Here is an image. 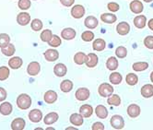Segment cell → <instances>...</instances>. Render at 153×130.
<instances>
[{
  "label": "cell",
  "mask_w": 153,
  "mask_h": 130,
  "mask_svg": "<svg viewBox=\"0 0 153 130\" xmlns=\"http://www.w3.org/2000/svg\"><path fill=\"white\" fill-rule=\"evenodd\" d=\"M90 90L87 89V88H79V90H76V93H75V96H76V99L79 100L80 102H83V101H86L89 99L90 97Z\"/></svg>",
  "instance_id": "obj_4"
},
{
  "label": "cell",
  "mask_w": 153,
  "mask_h": 130,
  "mask_svg": "<svg viewBox=\"0 0 153 130\" xmlns=\"http://www.w3.org/2000/svg\"><path fill=\"white\" fill-rule=\"evenodd\" d=\"M60 89L63 92H69L73 89V82L69 79H65L60 84Z\"/></svg>",
  "instance_id": "obj_30"
},
{
  "label": "cell",
  "mask_w": 153,
  "mask_h": 130,
  "mask_svg": "<svg viewBox=\"0 0 153 130\" xmlns=\"http://www.w3.org/2000/svg\"><path fill=\"white\" fill-rule=\"evenodd\" d=\"M22 59L19 56H15V57H12L8 61V66L10 68L12 69H19L21 66H22Z\"/></svg>",
  "instance_id": "obj_22"
},
{
  "label": "cell",
  "mask_w": 153,
  "mask_h": 130,
  "mask_svg": "<svg viewBox=\"0 0 153 130\" xmlns=\"http://www.w3.org/2000/svg\"><path fill=\"white\" fill-rule=\"evenodd\" d=\"M53 72H54V75H56L57 77L61 78V77H64V76L67 75L68 68H67V67H65V65H64L62 63H58L54 66Z\"/></svg>",
  "instance_id": "obj_10"
},
{
  "label": "cell",
  "mask_w": 153,
  "mask_h": 130,
  "mask_svg": "<svg viewBox=\"0 0 153 130\" xmlns=\"http://www.w3.org/2000/svg\"><path fill=\"white\" fill-rule=\"evenodd\" d=\"M106 67H107V68L109 70H111V71H114V70L117 69V68H118V60L114 56L109 57L108 60L106 61Z\"/></svg>",
  "instance_id": "obj_31"
},
{
  "label": "cell",
  "mask_w": 153,
  "mask_h": 130,
  "mask_svg": "<svg viewBox=\"0 0 153 130\" xmlns=\"http://www.w3.org/2000/svg\"><path fill=\"white\" fill-rule=\"evenodd\" d=\"M17 21L18 23L21 26H26L27 24L30 23V16L27 12H20L18 17H17Z\"/></svg>",
  "instance_id": "obj_11"
},
{
  "label": "cell",
  "mask_w": 153,
  "mask_h": 130,
  "mask_svg": "<svg viewBox=\"0 0 153 130\" xmlns=\"http://www.w3.org/2000/svg\"><path fill=\"white\" fill-rule=\"evenodd\" d=\"M115 55L119 58H125L127 56V50L124 46H119L115 50Z\"/></svg>",
  "instance_id": "obj_41"
},
{
  "label": "cell",
  "mask_w": 153,
  "mask_h": 130,
  "mask_svg": "<svg viewBox=\"0 0 153 130\" xmlns=\"http://www.w3.org/2000/svg\"><path fill=\"white\" fill-rule=\"evenodd\" d=\"M141 95L144 98H150L153 96V85L146 84L141 88Z\"/></svg>",
  "instance_id": "obj_21"
},
{
  "label": "cell",
  "mask_w": 153,
  "mask_h": 130,
  "mask_svg": "<svg viewBox=\"0 0 153 130\" xmlns=\"http://www.w3.org/2000/svg\"><path fill=\"white\" fill-rule=\"evenodd\" d=\"M18 6L20 9L27 10L30 7L31 2H30V0H19V3H18Z\"/></svg>",
  "instance_id": "obj_44"
},
{
  "label": "cell",
  "mask_w": 153,
  "mask_h": 130,
  "mask_svg": "<svg viewBox=\"0 0 153 130\" xmlns=\"http://www.w3.org/2000/svg\"><path fill=\"white\" fill-rule=\"evenodd\" d=\"M60 2L65 7H71L74 4L75 0H60Z\"/></svg>",
  "instance_id": "obj_49"
},
{
  "label": "cell",
  "mask_w": 153,
  "mask_h": 130,
  "mask_svg": "<svg viewBox=\"0 0 153 130\" xmlns=\"http://www.w3.org/2000/svg\"><path fill=\"white\" fill-rule=\"evenodd\" d=\"M12 110H13V107L10 103L5 102L0 105V113L3 115H9L12 113Z\"/></svg>",
  "instance_id": "obj_23"
},
{
  "label": "cell",
  "mask_w": 153,
  "mask_h": 130,
  "mask_svg": "<svg viewBox=\"0 0 153 130\" xmlns=\"http://www.w3.org/2000/svg\"><path fill=\"white\" fill-rule=\"evenodd\" d=\"M110 122H111L112 127L114 128V129H123L124 126H125L124 118L121 115H119V114L113 115Z\"/></svg>",
  "instance_id": "obj_3"
},
{
  "label": "cell",
  "mask_w": 153,
  "mask_h": 130,
  "mask_svg": "<svg viewBox=\"0 0 153 130\" xmlns=\"http://www.w3.org/2000/svg\"><path fill=\"white\" fill-rule=\"evenodd\" d=\"M85 14V8L82 5H76L71 8V16L74 19H81Z\"/></svg>",
  "instance_id": "obj_5"
},
{
  "label": "cell",
  "mask_w": 153,
  "mask_h": 130,
  "mask_svg": "<svg viewBox=\"0 0 153 130\" xmlns=\"http://www.w3.org/2000/svg\"><path fill=\"white\" fill-rule=\"evenodd\" d=\"M92 47L95 51H98V52H101V51H103L106 47V42L103 39H96L93 43H92Z\"/></svg>",
  "instance_id": "obj_27"
},
{
  "label": "cell",
  "mask_w": 153,
  "mask_h": 130,
  "mask_svg": "<svg viewBox=\"0 0 153 130\" xmlns=\"http://www.w3.org/2000/svg\"><path fill=\"white\" fill-rule=\"evenodd\" d=\"M143 1H145V2H147V3H149V2H152L153 0H143Z\"/></svg>",
  "instance_id": "obj_52"
},
{
  "label": "cell",
  "mask_w": 153,
  "mask_h": 130,
  "mask_svg": "<svg viewBox=\"0 0 153 130\" xmlns=\"http://www.w3.org/2000/svg\"><path fill=\"white\" fill-rule=\"evenodd\" d=\"M87 59H88V56L85 55L84 53L82 52H79L76 53V55L74 56V62L76 64V65H83L84 63H86Z\"/></svg>",
  "instance_id": "obj_29"
},
{
  "label": "cell",
  "mask_w": 153,
  "mask_h": 130,
  "mask_svg": "<svg viewBox=\"0 0 153 130\" xmlns=\"http://www.w3.org/2000/svg\"><path fill=\"white\" fill-rule=\"evenodd\" d=\"M41 71V66L38 62H31L27 68V72L30 76H37Z\"/></svg>",
  "instance_id": "obj_6"
},
{
  "label": "cell",
  "mask_w": 153,
  "mask_h": 130,
  "mask_svg": "<svg viewBox=\"0 0 153 130\" xmlns=\"http://www.w3.org/2000/svg\"><path fill=\"white\" fill-rule=\"evenodd\" d=\"M130 10L135 14H140L144 9V6L142 4V2L138 1V0H135V1H132L129 5Z\"/></svg>",
  "instance_id": "obj_7"
},
{
  "label": "cell",
  "mask_w": 153,
  "mask_h": 130,
  "mask_svg": "<svg viewBox=\"0 0 153 130\" xmlns=\"http://www.w3.org/2000/svg\"><path fill=\"white\" fill-rule=\"evenodd\" d=\"M101 19L104 23L112 24V23H114L116 21L117 17L114 14H112V13H103L101 16Z\"/></svg>",
  "instance_id": "obj_25"
},
{
  "label": "cell",
  "mask_w": 153,
  "mask_h": 130,
  "mask_svg": "<svg viewBox=\"0 0 153 130\" xmlns=\"http://www.w3.org/2000/svg\"><path fill=\"white\" fill-rule=\"evenodd\" d=\"M34 1H35V0H34Z\"/></svg>",
  "instance_id": "obj_54"
},
{
  "label": "cell",
  "mask_w": 153,
  "mask_h": 130,
  "mask_svg": "<svg viewBox=\"0 0 153 130\" xmlns=\"http://www.w3.org/2000/svg\"><path fill=\"white\" fill-rule=\"evenodd\" d=\"M43 99H45V102L48 104H51V103H53L57 100V93L53 91H48L45 93V97H43Z\"/></svg>",
  "instance_id": "obj_19"
},
{
  "label": "cell",
  "mask_w": 153,
  "mask_h": 130,
  "mask_svg": "<svg viewBox=\"0 0 153 130\" xmlns=\"http://www.w3.org/2000/svg\"><path fill=\"white\" fill-rule=\"evenodd\" d=\"M79 114L84 118H89L93 114V108L90 104H84V105L80 106V108H79Z\"/></svg>",
  "instance_id": "obj_12"
},
{
  "label": "cell",
  "mask_w": 153,
  "mask_h": 130,
  "mask_svg": "<svg viewBox=\"0 0 153 130\" xmlns=\"http://www.w3.org/2000/svg\"><path fill=\"white\" fill-rule=\"evenodd\" d=\"M84 117L80 114H72L70 115V118H69V120H70V123L76 126H80L83 125L84 123Z\"/></svg>",
  "instance_id": "obj_16"
},
{
  "label": "cell",
  "mask_w": 153,
  "mask_h": 130,
  "mask_svg": "<svg viewBox=\"0 0 153 130\" xmlns=\"http://www.w3.org/2000/svg\"><path fill=\"white\" fill-rule=\"evenodd\" d=\"M10 43V37L7 33H0V48H5Z\"/></svg>",
  "instance_id": "obj_36"
},
{
  "label": "cell",
  "mask_w": 153,
  "mask_h": 130,
  "mask_svg": "<svg viewBox=\"0 0 153 130\" xmlns=\"http://www.w3.org/2000/svg\"><path fill=\"white\" fill-rule=\"evenodd\" d=\"M95 113H96V115L101 119H105L108 116V110L106 109L105 106H103L102 104L98 105L96 107Z\"/></svg>",
  "instance_id": "obj_28"
},
{
  "label": "cell",
  "mask_w": 153,
  "mask_h": 130,
  "mask_svg": "<svg viewBox=\"0 0 153 130\" xmlns=\"http://www.w3.org/2000/svg\"><path fill=\"white\" fill-rule=\"evenodd\" d=\"M148 68H149V64L147 62H137L133 65V69L137 72L146 70Z\"/></svg>",
  "instance_id": "obj_37"
},
{
  "label": "cell",
  "mask_w": 153,
  "mask_h": 130,
  "mask_svg": "<svg viewBox=\"0 0 153 130\" xmlns=\"http://www.w3.org/2000/svg\"><path fill=\"white\" fill-rule=\"evenodd\" d=\"M15 51H16L15 46L12 45V43H9V45L7 47L1 49L2 53H3V55H5L6 56H13L14 53H15Z\"/></svg>",
  "instance_id": "obj_35"
},
{
  "label": "cell",
  "mask_w": 153,
  "mask_h": 130,
  "mask_svg": "<svg viewBox=\"0 0 153 130\" xmlns=\"http://www.w3.org/2000/svg\"><path fill=\"white\" fill-rule=\"evenodd\" d=\"M42 20H40L39 19H32L31 21V23H30V27L31 29L33 30L34 31H39L42 29Z\"/></svg>",
  "instance_id": "obj_38"
},
{
  "label": "cell",
  "mask_w": 153,
  "mask_h": 130,
  "mask_svg": "<svg viewBox=\"0 0 153 130\" xmlns=\"http://www.w3.org/2000/svg\"><path fill=\"white\" fill-rule=\"evenodd\" d=\"M53 37V33H52V30H45L42 31L41 33V40L45 42H48Z\"/></svg>",
  "instance_id": "obj_40"
},
{
  "label": "cell",
  "mask_w": 153,
  "mask_h": 130,
  "mask_svg": "<svg viewBox=\"0 0 153 130\" xmlns=\"http://www.w3.org/2000/svg\"><path fill=\"white\" fill-rule=\"evenodd\" d=\"M61 42H62V40L59 36L57 35H53L52 39L48 42V45L52 47H58L61 45Z\"/></svg>",
  "instance_id": "obj_39"
},
{
  "label": "cell",
  "mask_w": 153,
  "mask_h": 130,
  "mask_svg": "<svg viewBox=\"0 0 153 130\" xmlns=\"http://www.w3.org/2000/svg\"><path fill=\"white\" fill-rule=\"evenodd\" d=\"M126 81L128 85L130 86H134L136 84H137L138 82V78L137 76L134 73H129L126 75Z\"/></svg>",
  "instance_id": "obj_34"
},
{
  "label": "cell",
  "mask_w": 153,
  "mask_h": 130,
  "mask_svg": "<svg viewBox=\"0 0 153 130\" xmlns=\"http://www.w3.org/2000/svg\"><path fill=\"white\" fill-rule=\"evenodd\" d=\"M29 119L33 123H39L42 119V112L39 109H33L29 113Z\"/></svg>",
  "instance_id": "obj_8"
},
{
  "label": "cell",
  "mask_w": 153,
  "mask_h": 130,
  "mask_svg": "<svg viewBox=\"0 0 153 130\" xmlns=\"http://www.w3.org/2000/svg\"><path fill=\"white\" fill-rule=\"evenodd\" d=\"M144 45L149 49H153V36H147L144 39Z\"/></svg>",
  "instance_id": "obj_45"
},
{
  "label": "cell",
  "mask_w": 153,
  "mask_h": 130,
  "mask_svg": "<svg viewBox=\"0 0 153 130\" xmlns=\"http://www.w3.org/2000/svg\"><path fill=\"white\" fill-rule=\"evenodd\" d=\"M98 19L94 17V16H89L85 19V21H84V25L88 28V29H91V30H93L95 29L97 26H98Z\"/></svg>",
  "instance_id": "obj_18"
},
{
  "label": "cell",
  "mask_w": 153,
  "mask_h": 130,
  "mask_svg": "<svg viewBox=\"0 0 153 130\" xmlns=\"http://www.w3.org/2000/svg\"><path fill=\"white\" fill-rule=\"evenodd\" d=\"M107 103L110 105H114V106H119L121 104V98L117 94H112L111 96L108 97L107 99Z\"/></svg>",
  "instance_id": "obj_33"
},
{
  "label": "cell",
  "mask_w": 153,
  "mask_h": 130,
  "mask_svg": "<svg viewBox=\"0 0 153 130\" xmlns=\"http://www.w3.org/2000/svg\"><path fill=\"white\" fill-rule=\"evenodd\" d=\"M150 80H151V82H153V71L150 74Z\"/></svg>",
  "instance_id": "obj_51"
},
{
  "label": "cell",
  "mask_w": 153,
  "mask_h": 130,
  "mask_svg": "<svg viewBox=\"0 0 153 130\" xmlns=\"http://www.w3.org/2000/svg\"><path fill=\"white\" fill-rule=\"evenodd\" d=\"M148 25H149V28L151 30H153V19H149V21Z\"/></svg>",
  "instance_id": "obj_50"
},
{
  "label": "cell",
  "mask_w": 153,
  "mask_h": 130,
  "mask_svg": "<svg viewBox=\"0 0 153 130\" xmlns=\"http://www.w3.org/2000/svg\"><path fill=\"white\" fill-rule=\"evenodd\" d=\"M9 77V68L7 67L0 68V81L6 80Z\"/></svg>",
  "instance_id": "obj_42"
},
{
  "label": "cell",
  "mask_w": 153,
  "mask_h": 130,
  "mask_svg": "<svg viewBox=\"0 0 153 130\" xmlns=\"http://www.w3.org/2000/svg\"><path fill=\"white\" fill-rule=\"evenodd\" d=\"M98 61H99V59H98V56L93 53H91L88 55V59H87L85 64L88 68H95L98 65Z\"/></svg>",
  "instance_id": "obj_17"
},
{
  "label": "cell",
  "mask_w": 153,
  "mask_h": 130,
  "mask_svg": "<svg viewBox=\"0 0 153 130\" xmlns=\"http://www.w3.org/2000/svg\"><path fill=\"white\" fill-rule=\"evenodd\" d=\"M7 99V91L4 88L0 87V102H3Z\"/></svg>",
  "instance_id": "obj_48"
},
{
  "label": "cell",
  "mask_w": 153,
  "mask_h": 130,
  "mask_svg": "<svg viewBox=\"0 0 153 130\" xmlns=\"http://www.w3.org/2000/svg\"><path fill=\"white\" fill-rule=\"evenodd\" d=\"M81 38L84 42H91L94 39V33L91 30H86L81 34Z\"/></svg>",
  "instance_id": "obj_43"
},
{
  "label": "cell",
  "mask_w": 153,
  "mask_h": 130,
  "mask_svg": "<svg viewBox=\"0 0 153 130\" xmlns=\"http://www.w3.org/2000/svg\"><path fill=\"white\" fill-rule=\"evenodd\" d=\"M109 79H110V82L114 85H118L122 82V75L118 73V72H114L110 75V77H109Z\"/></svg>",
  "instance_id": "obj_32"
},
{
  "label": "cell",
  "mask_w": 153,
  "mask_h": 130,
  "mask_svg": "<svg viewBox=\"0 0 153 130\" xmlns=\"http://www.w3.org/2000/svg\"><path fill=\"white\" fill-rule=\"evenodd\" d=\"M91 129L92 130H103L104 129V126L102 123L101 122H96L92 125L91 126Z\"/></svg>",
  "instance_id": "obj_47"
},
{
  "label": "cell",
  "mask_w": 153,
  "mask_h": 130,
  "mask_svg": "<svg viewBox=\"0 0 153 130\" xmlns=\"http://www.w3.org/2000/svg\"><path fill=\"white\" fill-rule=\"evenodd\" d=\"M17 105L21 110H27L31 105V98L28 94H20L17 99Z\"/></svg>",
  "instance_id": "obj_1"
},
{
  "label": "cell",
  "mask_w": 153,
  "mask_h": 130,
  "mask_svg": "<svg viewBox=\"0 0 153 130\" xmlns=\"http://www.w3.org/2000/svg\"><path fill=\"white\" fill-rule=\"evenodd\" d=\"M107 7H108L109 10H110V11L116 12V11H118V10H119L120 6L117 3H115V2H110V3L107 5Z\"/></svg>",
  "instance_id": "obj_46"
},
{
  "label": "cell",
  "mask_w": 153,
  "mask_h": 130,
  "mask_svg": "<svg viewBox=\"0 0 153 130\" xmlns=\"http://www.w3.org/2000/svg\"><path fill=\"white\" fill-rule=\"evenodd\" d=\"M98 92L102 97L106 98L114 93V87L109 83H102L98 88Z\"/></svg>",
  "instance_id": "obj_2"
},
{
  "label": "cell",
  "mask_w": 153,
  "mask_h": 130,
  "mask_svg": "<svg viewBox=\"0 0 153 130\" xmlns=\"http://www.w3.org/2000/svg\"><path fill=\"white\" fill-rule=\"evenodd\" d=\"M146 22H147V18L146 16H143V15L137 16L134 19V25L137 29H143L146 26Z\"/></svg>",
  "instance_id": "obj_24"
},
{
  "label": "cell",
  "mask_w": 153,
  "mask_h": 130,
  "mask_svg": "<svg viewBox=\"0 0 153 130\" xmlns=\"http://www.w3.org/2000/svg\"><path fill=\"white\" fill-rule=\"evenodd\" d=\"M58 114L54 112L49 113L48 114H46V116L43 119V122H45V125H53V123H56L58 120Z\"/></svg>",
  "instance_id": "obj_26"
},
{
  "label": "cell",
  "mask_w": 153,
  "mask_h": 130,
  "mask_svg": "<svg viewBox=\"0 0 153 130\" xmlns=\"http://www.w3.org/2000/svg\"><path fill=\"white\" fill-rule=\"evenodd\" d=\"M69 129H76V127H68L67 130H69Z\"/></svg>",
  "instance_id": "obj_53"
},
{
  "label": "cell",
  "mask_w": 153,
  "mask_h": 130,
  "mask_svg": "<svg viewBox=\"0 0 153 130\" xmlns=\"http://www.w3.org/2000/svg\"><path fill=\"white\" fill-rule=\"evenodd\" d=\"M26 123L22 118H16L11 123V128L13 130H22L25 128Z\"/></svg>",
  "instance_id": "obj_20"
},
{
  "label": "cell",
  "mask_w": 153,
  "mask_h": 130,
  "mask_svg": "<svg viewBox=\"0 0 153 130\" xmlns=\"http://www.w3.org/2000/svg\"><path fill=\"white\" fill-rule=\"evenodd\" d=\"M43 56H45V59L49 62H53L58 59L59 57V53L58 51L54 50V49H48L45 52L43 53Z\"/></svg>",
  "instance_id": "obj_9"
},
{
  "label": "cell",
  "mask_w": 153,
  "mask_h": 130,
  "mask_svg": "<svg viewBox=\"0 0 153 130\" xmlns=\"http://www.w3.org/2000/svg\"><path fill=\"white\" fill-rule=\"evenodd\" d=\"M76 30L72 28H65L61 31V37L65 40H73L76 37Z\"/></svg>",
  "instance_id": "obj_14"
},
{
  "label": "cell",
  "mask_w": 153,
  "mask_h": 130,
  "mask_svg": "<svg viewBox=\"0 0 153 130\" xmlns=\"http://www.w3.org/2000/svg\"><path fill=\"white\" fill-rule=\"evenodd\" d=\"M116 30L118 32V34L124 36V35L128 34V32L130 31V26L126 21H122V22H120L116 26Z\"/></svg>",
  "instance_id": "obj_13"
},
{
  "label": "cell",
  "mask_w": 153,
  "mask_h": 130,
  "mask_svg": "<svg viewBox=\"0 0 153 130\" xmlns=\"http://www.w3.org/2000/svg\"><path fill=\"white\" fill-rule=\"evenodd\" d=\"M127 114L131 118H136L140 114V107L137 104H130L127 107Z\"/></svg>",
  "instance_id": "obj_15"
}]
</instances>
